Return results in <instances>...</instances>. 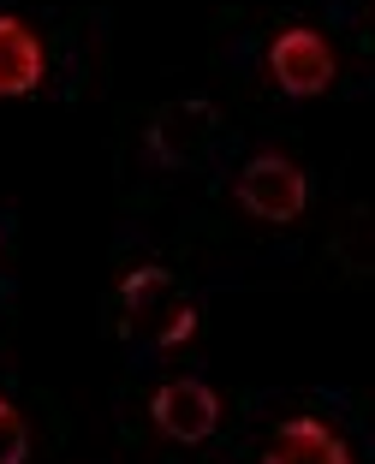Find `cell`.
<instances>
[{
	"mask_svg": "<svg viewBox=\"0 0 375 464\" xmlns=\"http://www.w3.org/2000/svg\"><path fill=\"white\" fill-rule=\"evenodd\" d=\"M120 310H125V334L155 352H173L197 334V298L185 292V280L161 262H143L120 280Z\"/></svg>",
	"mask_w": 375,
	"mask_h": 464,
	"instance_id": "cell-1",
	"label": "cell"
},
{
	"mask_svg": "<svg viewBox=\"0 0 375 464\" xmlns=\"http://www.w3.org/2000/svg\"><path fill=\"white\" fill-rule=\"evenodd\" d=\"M215 143H221V108L203 102V96L167 102V108L149 120V131H143L149 161L167 167V173H191V167H203L208 155H215Z\"/></svg>",
	"mask_w": 375,
	"mask_h": 464,
	"instance_id": "cell-2",
	"label": "cell"
},
{
	"mask_svg": "<svg viewBox=\"0 0 375 464\" xmlns=\"http://www.w3.org/2000/svg\"><path fill=\"white\" fill-rule=\"evenodd\" d=\"M233 197L245 215L286 227V220H298L310 208V173L298 161H286V155H250L233 179Z\"/></svg>",
	"mask_w": 375,
	"mask_h": 464,
	"instance_id": "cell-3",
	"label": "cell"
},
{
	"mask_svg": "<svg viewBox=\"0 0 375 464\" xmlns=\"http://www.w3.org/2000/svg\"><path fill=\"white\" fill-rule=\"evenodd\" d=\"M333 72H340V60H333L328 36L310 24H286L274 42H268V78H274L280 96H322L333 83Z\"/></svg>",
	"mask_w": 375,
	"mask_h": 464,
	"instance_id": "cell-4",
	"label": "cell"
},
{
	"mask_svg": "<svg viewBox=\"0 0 375 464\" xmlns=\"http://www.w3.org/2000/svg\"><path fill=\"white\" fill-rule=\"evenodd\" d=\"M149 423H155V435H167L173 447H203V440L221 429V399H215V387H208V382L179 375V382L155 387Z\"/></svg>",
	"mask_w": 375,
	"mask_h": 464,
	"instance_id": "cell-5",
	"label": "cell"
},
{
	"mask_svg": "<svg viewBox=\"0 0 375 464\" xmlns=\"http://www.w3.org/2000/svg\"><path fill=\"white\" fill-rule=\"evenodd\" d=\"M263 464H351V447L328 423H316V417H286L268 435Z\"/></svg>",
	"mask_w": 375,
	"mask_h": 464,
	"instance_id": "cell-6",
	"label": "cell"
},
{
	"mask_svg": "<svg viewBox=\"0 0 375 464\" xmlns=\"http://www.w3.org/2000/svg\"><path fill=\"white\" fill-rule=\"evenodd\" d=\"M48 54H42V36L24 18L0 13V96H36Z\"/></svg>",
	"mask_w": 375,
	"mask_h": 464,
	"instance_id": "cell-7",
	"label": "cell"
},
{
	"mask_svg": "<svg viewBox=\"0 0 375 464\" xmlns=\"http://www.w3.org/2000/svg\"><path fill=\"white\" fill-rule=\"evenodd\" d=\"M333 262L346 274H375V203L351 208V215L333 227Z\"/></svg>",
	"mask_w": 375,
	"mask_h": 464,
	"instance_id": "cell-8",
	"label": "cell"
},
{
	"mask_svg": "<svg viewBox=\"0 0 375 464\" xmlns=\"http://www.w3.org/2000/svg\"><path fill=\"white\" fill-rule=\"evenodd\" d=\"M30 459V423L18 417L13 399H0V464H24Z\"/></svg>",
	"mask_w": 375,
	"mask_h": 464,
	"instance_id": "cell-9",
	"label": "cell"
}]
</instances>
